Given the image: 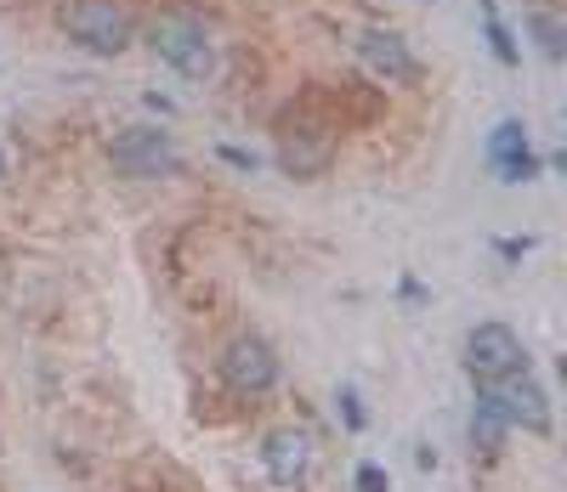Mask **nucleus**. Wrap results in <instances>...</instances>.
<instances>
[{"label":"nucleus","mask_w":567,"mask_h":492,"mask_svg":"<svg viewBox=\"0 0 567 492\" xmlns=\"http://www.w3.org/2000/svg\"><path fill=\"white\" fill-rule=\"evenodd\" d=\"M58 23L91 57H120L136 34V18L125 12V0H63Z\"/></svg>","instance_id":"1"},{"label":"nucleus","mask_w":567,"mask_h":492,"mask_svg":"<svg viewBox=\"0 0 567 492\" xmlns=\"http://www.w3.org/2000/svg\"><path fill=\"white\" fill-rule=\"evenodd\" d=\"M154 52L165 69H176L182 80H210L216 74V40L194 12H165L154 18Z\"/></svg>","instance_id":"2"},{"label":"nucleus","mask_w":567,"mask_h":492,"mask_svg":"<svg viewBox=\"0 0 567 492\" xmlns=\"http://www.w3.org/2000/svg\"><path fill=\"white\" fill-rule=\"evenodd\" d=\"M465 374L477 385H499L511 374H528V346L523 334L505 328V323H483L465 334Z\"/></svg>","instance_id":"3"},{"label":"nucleus","mask_w":567,"mask_h":492,"mask_svg":"<svg viewBox=\"0 0 567 492\" xmlns=\"http://www.w3.org/2000/svg\"><path fill=\"white\" fill-rule=\"evenodd\" d=\"M278 165L296 181L323 176L329 165H336V130H329L323 119H312V114H290L278 125Z\"/></svg>","instance_id":"4"},{"label":"nucleus","mask_w":567,"mask_h":492,"mask_svg":"<svg viewBox=\"0 0 567 492\" xmlns=\"http://www.w3.org/2000/svg\"><path fill=\"white\" fill-rule=\"evenodd\" d=\"M109 159L114 170L136 176V181H154V176H176L182 170V154H176V142L154 125H125L114 142H109Z\"/></svg>","instance_id":"5"},{"label":"nucleus","mask_w":567,"mask_h":492,"mask_svg":"<svg viewBox=\"0 0 567 492\" xmlns=\"http://www.w3.org/2000/svg\"><path fill=\"white\" fill-rule=\"evenodd\" d=\"M221 379L239 390V397H267V390L278 385V352L267 346L261 334H239V339H227V352H221Z\"/></svg>","instance_id":"6"},{"label":"nucleus","mask_w":567,"mask_h":492,"mask_svg":"<svg viewBox=\"0 0 567 492\" xmlns=\"http://www.w3.org/2000/svg\"><path fill=\"white\" fill-rule=\"evenodd\" d=\"M358 63L386 85H414L420 80V57L409 52V40L398 29H363L358 34Z\"/></svg>","instance_id":"7"},{"label":"nucleus","mask_w":567,"mask_h":492,"mask_svg":"<svg viewBox=\"0 0 567 492\" xmlns=\"http://www.w3.org/2000/svg\"><path fill=\"white\" fill-rule=\"evenodd\" d=\"M488 397L499 402V414H505V425L511 430H528V436H550V397L528 379V374H511V379H499V385H483Z\"/></svg>","instance_id":"8"},{"label":"nucleus","mask_w":567,"mask_h":492,"mask_svg":"<svg viewBox=\"0 0 567 492\" xmlns=\"http://www.w3.org/2000/svg\"><path fill=\"white\" fill-rule=\"evenodd\" d=\"M488 165L499 170V181L511 187H523L539 176V159H534V147H528V125L523 119H499L494 136H488Z\"/></svg>","instance_id":"9"},{"label":"nucleus","mask_w":567,"mask_h":492,"mask_svg":"<svg viewBox=\"0 0 567 492\" xmlns=\"http://www.w3.org/2000/svg\"><path fill=\"white\" fill-rule=\"evenodd\" d=\"M261 464H267V481H272V486H296V481L307 475V464H312V441H307V430H296V425L267 430V441H261Z\"/></svg>","instance_id":"10"},{"label":"nucleus","mask_w":567,"mask_h":492,"mask_svg":"<svg viewBox=\"0 0 567 492\" xmlns=\"http://www.w3.org/2000/svg\"><path fill=\"white\" fill-rule=\"evenodd\" d=\"M505 436H511V425H505V414H499V402L488 397V390L477 385V402H471V448L477 453H499L505 448Z\"/></svg>","instance_id":"11"},{"label":"nucleus","mask_w":567,"mask_h":492,"mask_svg":"<svg viewBox=\"0 0 567 492\" xmlns=\"http://www.w3.org/2000/svg\"><path fill=\"white\" fill-rule=\"evenodd\" d=\"M528 29H534V40H539V52H545L550 63H561V52H567L561 18H556V12H528Z\"/></svg>","instance_id":"12"},{"label":"nucleus","mask_w":567,"mask_h":492,"mask_svg":"<svg viewBox=\"0 0 567 492\" xmlns=\"http://www.w3.org/2000/svg\"><path fill=\"white\" fill-rule=\"evenodd\" d=\"M488 40H494V57H499V63H516V45H511V29H505V23H499L494 12H488Z\"/></svg>","instance_id":"13"},{"label":"nucleus","mask_w":567,"mask_h":492,"mask_svg":"<svg viewBox=\"0 0 567 492\" xmlns=\"http://www.w3.org/2000/svg\"><path fill=\"white\" fill-rule=\"evenodd\" d=\"M352 481H358V492H386V486H392L381 464H358V475H352Z\"/></svg>","instance_id":"14"},{"label":"nucleus","mask_w":567,"mask_h":492,"mask_svg":"<svg viewBox=\"0 0 567 492\" xmlns=\"http://www.w3.org/2000/svg\"><path fill=\"white\" fill-rule=\"evenodd\" d=\"M221 159H227L233 170H256V154H245V147H221Z\"/></svg>","instance_id":"15"},{"label":"nucleus","mask_w":567,"mask_h":492,"mask_svg":"<svg viewBox=\"0 0 567 492\" xmlns=\"http://www.w3.org/2000/svg\"><path fill=\"white\" fill-rule=\"evenodd\" d=\"M341 408H347V425L363 430V408H358V390H341Z\"/></svg>","instance_id":"16"},{"label":"nucleus","mask_w":567,"mask_h":492,"mask_svg":"<svg viewBox=\"0 0 567 492\" xmlns=\"http://www.w3.org/2000/svg\"><path fill=\"white\" fill-rule=\"evenodd\" d=\"M0 181H7V154H0Z\"/></svg>","instance_id":"17"}]
</instances>
